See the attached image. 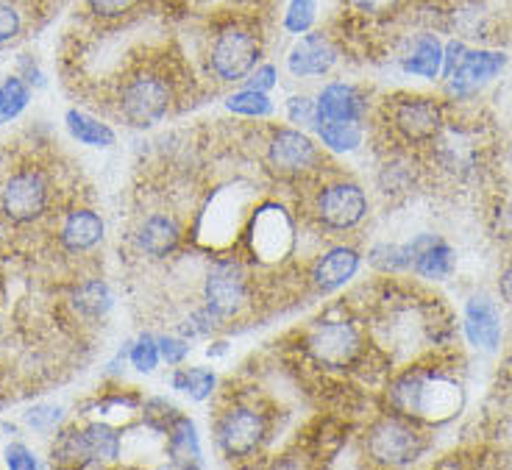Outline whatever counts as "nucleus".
Listing matches in <instances>:
<instances>
[{"label": "nucleus", "instance_id": "ddd939ff", "mask_svg": "<svg viewBox=\"0 0 512 470\" xmlns=\"http://www.w3.org/2000/svg\"><path fill=\"white\" fill-rule=\"evenodd\" d=\"M337 62V48L326 34H304L287 56V67L295 78L326 76Z\"/></svg>", "mask_w": 512, "mask_h": 470}, {"label": "nucleus", "instance_id": "dca6fc26", "mask_svg": "<svg viewBox=\"0 0 512 470\" xmlns=\"http://www.w3.org/2000/svg\"><path fill=\"white\" fill-rule=\"evenodd\" d=\"M465 331L476 348L493 351L501 343V320L496 304L487 295H476L465 306Z\"/></svg>", "mask_w": 512, "mask_h": 470}, {"label": "nucleus", "instance_id": "20e7f679", "mask_svg": "<svg viewBox=\"0 0 512 470\" xmlns=\"http://www.w3.org/2000/svg\"><path fill=\"white\" fill-rule=\"evenodd\" d=\"M120 109L131 126L148 128L159 123L170 109V87H167L165 78L151 76H137L128 81L120 95Z\"/></svg>", "mask_w": 512, "mask_h": 470}, {"label": "nucleus", "instance_id": "cd10ccee", "mask_svg": "<svg viewBox=\"0 0 512 470\" xmlns=\"http://www.w3.org/2000/svg\"><path fill=\"white\" fill-rule=\"evenodd\" d=\"M234 115L245 117H268L273 112V103H270L268 92H259V89H243V92H234L229 101H226Z\"/></svg>", "mask_w": 512, "mask_h": 470}, {"label": "nucleus", "instance_id": "a878e982", "mask_svg": "<svg viewBox=\"0 0 512 470\" xmlns=\"http://www.w3.org/2000/svg\"><path fill=\"white\" fill-rule=\"evenodd\" d=\"M84 443H87V451H90V457H95V462L98 459L120 457V434L112 426H106V423H92V426H87Z\"/></svg>", "mask_w": 512, "mask_h": 470}, {"label": "nucleus", "instance_id": "aec40b11", "mask_svg": "<svg viewBox=\"0 0 512 470\" xmlns=\"http://www.w3.org/2000/svg\"><path fill=\"white\" fill-rule=\"evenodd\" d=\"M103 237V220L90 209H78L64 220L62 242L67 251H90Z\"/></svg>", "mask_w": 512, "mask_h": 470}, {"label": "nucleus", "instance_id": "72a5a7b5", "mask_svg": "<svg viewBox=\"0 0 512 470\" xmlns=\"http://www.w3.org/2000/svg\"><path fill=\"white\" fill-rule=\"evenodd\" d=\"M156 343H159V356L167 359V365H179L190 354V343L184 337H156Z\"/></svg>", "mask_w": 512, "mask_h": 470}, {"label": "nucleus", "instance_id": "6ab92c4d", "mask_svg": "<svg viewBox=\"0 0 512 470\" xmlns=\"http://www.w3.org/2000/svg\"><path fill=\"white\" fill-rule=\"evenodd\" d=\"M167 457L176 468H201V445H198V432L190 418L179 415L176 423L167 429Z\"/></svg>", "mask_w": 512, "mask_h": 470}, {"label": "nucleus", "instance_id": "4c0bfd02", "mask_svg": "<svg viewBox=\"0 0 512 470\" xmlns=\"http://www.w3.org/2000/svg\"><path fill=\"white\" fill-rule=\"evenodd\" d=\"M276 67L273 64H262V67H256L254 76L248 78V87L259 89V92H270V89L276 87Z\"/></svg>", "mask_w": 512, "mask_h": 470}, {"label": "nucleus", "instance_id": "7c9ffc66", "mask_svg": "<svg viewBox=\"0 0 512 470\" xmlns=\"http://www.w3.org/2000/svg\"><path fill=\"white\" fill-rule=\"evenodd\" d=\"M128 359H131V365L140 370V373H151L159 365V343H156V337L151 334H142L137 343L128 348Z\"/></svg>", "mask_w": 512, "mask_h": 470}, {"label": "nucleus", "instance_id": "423d86ee", "mask_svg": "<svg viewBox=\"0 0 512 470\" xmlns=\"http://www.w3.org/2000/svg\"><path fill=\"white\" fill-rule=\"evenodd\" d=\"M45 204H48V184L34 170L14 173L0 192V206L14 223H28V220L39 217L45 212Z\"/></svg>", "mask_w": 512, "mask_h": 470}, {"label": "nucleus", "instance_id": "2f4dec72", "mask_svg": "<svg viewBox=\"0 0 512 470\" xmlns=\"http://www.w3.org/2000/svg\"><path fill=\"white\" fill-rule=\"evenodd\" d=\"M287 117H290V123H295V126L318 128V101H312L307 95L290 98V103H287Z\"/></svg>", "mask_w": 512, "mask_h": 470}, {"label": "nucleus", "instance_id": "5701e85b", "mask_svg": "<svg viewBox=\"0 0 512 470\" xmlns=\"http://www.w3.org/2000/svg\"><path fill=\"white\" fill-rule=\"evenodd\" d=\"M318 137L329 151L346 153L357 151L362 145V128L359 123H318Z\"/></svg>", "mask_w": 512, "mask_h": 470}, {"label": "nucleus", "instance_id": "ea45409f", "mask_svg": "<svg viewBox=\"0 0 512 470\" xmlns=\"http://www.w3.org/2000/svg\"><path fill=\"white\" fill-rule=\"evenodd\" d=\"M354 6H357L359 12H365V14H387V12H393L398 6V0H351Z\"/></svg>", "mask_w": 512, "mask_h": 470}, {"label": "nucleus", "instance_id": "0eeeda50", "mask_svg": "<svg viewBox=\"0 0 512 470\" xmlns=\"http://www.w3.org/2000/svg\"><path fill=\"white\" fill-rule=\"evenodd\" d=\"M393 123L398 134L412 145L435 142L443 131V109L432 98H401L393 106Z\"/></svg>", "mask_w": 512, "mask_h": 470}, {"label": "nucleus", "instance_id": "6e6552de", "mask_svg": "<svg viewBox=\"0 0 512 470\" xmlns=\"http://www.w3.org/2000/svg\"><path fill=\"white\" fill-rule=\"evenodd\" d=\"M206 306H212L223 318L237 315L245 306L248 298V281H245L243 267L231 259H223L218 265H212L204 284Z\"/></svg>", "mask_w": 512, "mask_h": 470}, {"label": "nucleus", "instance_id": "f03ea898", "mask_svg": "<svg viewBox=\"0 0 512 470\" xmlns=\"http://www.w3.org/2000/svg\"><path fill=\"white\" fill-rule=\"evenodd\" d=\"M426 451L423 434L401 418H384L368 432V454L379 465H412Z\"/></svg>", "mask_w": 512, "mask_h": 470}, {"label": "nucleus", "instance_id": "7ed1b4c3", "mask_svg": "<svg viewBox=\"0 0 512 470\" xmlns=\"http://www.w3.org/2000/svg\"><path fill=\"white\" fill-rule=\"evenodd\" d=\"M259 53H262V45L251 28L229 26L223 28L212 42L209 64L220 81H240L254 70Z\"/></svg>", "mask_w": 512, "mask_h": 470}, {"label": "nucleus", "instance_id": "c85d7f7f", "mask_svg": "<svg viewBox=\"0 0 512 470\" xmlns=\"http://www.w3.org/2000/svg\"><path fill=\"white\" fill-rule=\"evenodd\" d=\"M28 106V87L20 78L0 81V123H9Z\"/></svg>", "mask_w": 512, "mask_h": 470}, {"label": "nucleus", "instance_id": "c756f323", "mask_svg": "<svg viewBox=\"0 0 512 470\" xmlns=\"http://www.w3.org/2000/svg\"><path fill=\"white\" fill-rule=\"evenodd\" d=\"M315 12H318V0H290L284 14V28L290 34H307L315 23Z\"/></svg>", "mask_w": 512, "mask_h": 470}, {"label": "nucleus", "instance_id": "bb28decb", "mask_svg": "<svg viewBox=\"0 0 512 470\" xmlns=\"http://www.w3.org/2000/svg\"><path fill=\"white\" fill-rule=\"evenodd\" d=\"M109 306H112V295H109V287L103 281H87L78 287L76 309L84 312L87 318H101L109 312Z\"/></svg>", "mask_w": 512, "mask_h": 470}, {"label": "nucleus", "instance_id": "e433bc0d", "mask_svg": "<svg viewBox=\"0 0 512 470\" xmlns=\"http://www.w3.org/2000/svg\"><path fill=\"white\" fill-rule=\"evenodd\" d=\"M6 465L14 470H34L39 465L37 459H34V454L28 451L26 445L14 443L6 448Z\"/></svg>", "mask_w": 512, "mask_h": 470}, {"label": "nucleus", "instance_id": "4468645a", "mask_svg": "<svg viewBox=\"0 0 512 470\" xmlns=\"http://www.w3.org/2000/svg\"><path fill=\"white\" fill-rule=\"evenodd\" d=\"M365 115V98L354 84L334 81L320 92L318 123H359Z\"/></svg>", "mask_w": 512, "mask_h": 470}, {"label": "nucleus", "instance_id": "1a4fd4ad", "mask_svg": "<svg viewBox=\"0 0 512 470\" xmlns=\"http://www.w3.org/2000/svg\"><path fill=\"white\" fill-rule=\"evenodd\" d=\"M318 215L329 229H354L368 215V198L357 184H332L320 192Z\"/></svg>", "mask_w": 512, "mask_h": 470}, {"label": "nucleus", "instance_id": "9d476101", "mask_svg": "<svg viewBox=\"0 0 512 470\" xmlns=\"http://www.w3.org/2000/svg\"><path fill=\"white\" fill-rule=\"evenodd\" d=\"M265 429H268L265 418L254 409H231L229 415L220 420L218 443L226 457H248L265 440Z\"/></svg>", "mask_w": 512, "mask_h": 470}, {"label": "nucleus", "instance_id": "2eb2a0df", "mask_svg": "<svg viewBox=\"0 0 512 470\" xmlns=\"http://www.w3.org/2000/svg\"><path fill=\"white\" fill-rule=\"evenodd\" d=\"M412 248V270L423 279H446L454 270V251L435 234H418L410 242Z\"/></svg>", "mask_w": 512, "mask_h": 470}, {"label": "nucleus", "instance_id": "f8f14e48", "mask_svg": "<svg viewBox=\"0 0 512 470\" xmlns=\"http://www.w3.org/2000/svg\"><path fill=\"white\" fill-rule=\"evenodd\" d=\"M507 56L493 51H465L462 62L448 73V89L454 95H471L504 70Z\"/></svg>", "mask_w": 512, "mask_h": 470}, {"label": "nucleus", "instance_id": "39448f33", "mask_svg": "<svg viewBox=\"0 0 512 470\" xmlns=\"http://www.w3.org/2000/svg\"><path fill=\"white\" fill-rule=\"evenodd\" d=\"M309 354L315 362L326 368H346L354 362V356L362 348L359 331L346 323V320H332V323H320L312 329L307 340Z\"/></svg>", "mask_w": 512, "mask_h": 470}, {"label": "nucleus", "instance_id": "a211bd4d", "mask_svg": "<svg viewBox=\"0 0 512 470\" xmlns=\"http://www.w3.org/2000/svg\"><path fill=\"white\" fill-rule=\"evenodd\" d=\"M179 223L173 220V217L167 215H151L145 217V223L137 231V245H140V251H145L148 256H154V259H165L167 254H173L176 251V245H179Z\"/></svg>", "mask_w": 512, "mask_h": 470}, {"label": "nucleus", "instance_id": "4be33fe9", "mask_svg": "<svg viewBox=\"0 0 512 470\" xmlns=\"http://www.w3.org/2000/svg\"><path fill=\"white\" fill-rule=\"evenodd\" d=\"M64 120H67L70 134L78 142H84V145H92V148H109V145H115V131L106 126V123H101V120H95V117L70 109Z\"/></svg>", "mask_w": 512, "mask_h": 470}, {"label": "nucleus", "instance_id": "393cba45", "mask_svg": "<svg viewBox=\"0 0 512 470\" xmlns=\"http://www.w3.org/2000/svg\"><path fill=\"white\" fill-rule=\"evenodd\" d=\"M368 262H371L376 270H382V273H398V270H410V267H412L410 242H407V245H390V242H379V245H373V248H371V254H368Z\"/></svg>", "mask_w": 512, "mask_h": 470}, {"label": "nucleus", "instance_id": "f3484780", "mask_svg": "<svg viewBox=\"0 0 512 470\" xmlns=\"http://www.w3.org/2000/svg\"><path fill=\"white\" fill-rule=\"evenodd\" d=\"M359 254L354 248H332L329 254H323L312 267V281L320 293H332L337 287H343L346 281L357 276Z\"/></svg>", "mask_w": 512, "mask_h": 470}, {"label": "nucleus", "instance_id": "473e14b6", "mask_svg": "<svg viewBox=\"0 0 512 470\" xmlns=\"http://www.w3.org/2000/svg\"><path fill=\"white\" fill-rule=\"evenodd\" d=\"M59 420H62V409L51 407V404H39V407L26 412V423L31 429H37V432H48Z\"/></svg>", "mask_w": 512, "mask_h": 470}, {"label": "nucleus", "instance_id": "c9c22d12", "mask_svg": "<svg viewBox=\"0 0 512 470\" xmlns=\"http://www.w3.org/2000/svg\"><path fill=\"white\" fill-rule=\"evenodd\" d=\"M87 6L98 17H120V14L131 12L137 6V0H87Z\"/></svg>", "mask_w": 512, "mask_h": 470}, {"label": "nucleus", "instance_id": "58836bf2", "mask_svg": "<svg viewBox=\"0 0 512 470\" xmlns=\"http://www.w3.org/2000/svg\"><path fill=\"white\" fill-rule=\"evenodd\" d=\"M465 51H468V48H465L462 42H457V39H454V42H448L446 48H443V73H446V78H448V73H451V70H454V67L462 62Z\"/></svg>", "mask_w": 512, "mask_h": 470}, {"label": "nucleus", "instance_id": "b1692460", "mask_svg": "<svg viewBox=\"0 0 512 470\" xmlns=\"http://www.w3.org/2000/svg\"><path fill=\"white\" fill-rule=\"evenodd\" d=\"M173 387L190 395L192 401H206L215 390V373L206 368H181L173 373Z\"/></svg>", "mask_w": 512, "mask_h": 470}, {"label": "nucleus", "instance_id": "9b49d317", "mask_svg": "<svg viewBox=\"0 0 512 470\" xmlns=\"http://www.w3.org/2000/svg\"><path fill=\"white\" fill-rule=\"evenodd\" d=\"M268 159L279 173L295 176V173H304V170H309L318 162V148H315V142L309 140L307 134L293 131V128H282L270 140Z\"/></svg>", "mask_w": 512, "mask_h": 470}, {"label": "nucleus", "instance_id": "f704fd0d", "mask_svg": "<svg viewBox=\"0 0 512 470\" xmlns=\"http://www.w3.org/2000/svg\"><path fill=\"white\" fill-rule=\"evenodd\" d=\"M20 28H23L20 12L14 9L12 3H3V0H0V45L17 37V34H20Z\"/></svg>", "mask_w": 512, "mask_h": 470}, {"label": "nucleus", "instance_id": "f257e3e1", "mask_svg": "<svg viewBox=\"0 0 512 470\" xmlns=\"http://www.w3.org/2000/svg\"><path fill=\"white\" fill-rule=\"evenodd\" d=\"M390 398H393V407L407 418L448 420L462 407V387L446 379L443 373L412 370L393 384Z\"/></svg>", "mask_w": 512, "mask_h": 470}, {"label": "nucleus", "instance_id": "412c9836", "mask_svg": "<svg viewBox=\"0 0 512 470\" xmlns=\"http://www.w3.org/2000/svg\"><path fill=\"white\" fill-rule=\"evenodd\" d=\"M404 73H410V76H421L429 78V81H435L440 76V70H443V45L437 42V37L432 34H423V37L415 39V45H412V51L404 56Z\"/></svg>", "mask_w": 512, "mask_h": 470}, {"label": "nucleus", "instance_id": "a19ab883", "mask_svg": "<svg viewBox=\"0 0 512 470\" xmlns=\"http://www.w3.org/2000/svg\"><path fill=\"white\" fill-rule=\"evenodd\" d=\"M499 293L507 304H512V265L504 267V273L499 276Z\"/></svg>", "mask_w": 512, "mask_h": 470}]
</instances>
